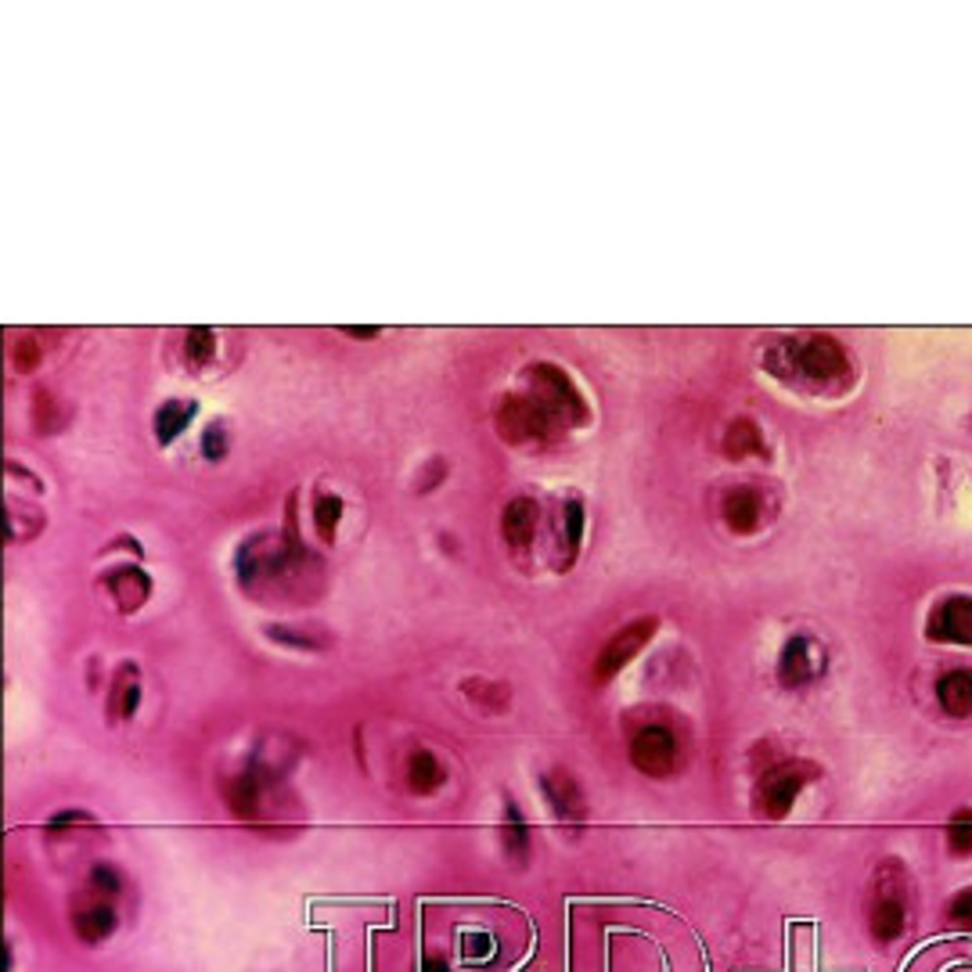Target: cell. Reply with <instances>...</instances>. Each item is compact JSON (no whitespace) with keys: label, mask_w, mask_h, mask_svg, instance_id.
<instances>
[{"label":"cell","mask_w":972,"mask_h":972,"mask_svg":"<svg viewBox=\"0 0 972 972\" xmlns=\"http://www.w3.org/2000/svg\"><path fill=\"white\" fill-rule=\"evenodd\" d=\"M768 375L782 378L789 389L804 393H843L854 383V367L843 347L829 336L778 339L764 356Z\"/></svg>","instance_id":"cell-1"},{"label":"cell","mask_w":972,"mask_h":972,"mask_svg":"<svg viewBox=\"0 0 972 972\" xmlns=\"http://www.w3.org/2000/svg\"><path fill=\"white\" fill-rule=\"evenodd\" d=\"M907 926V871L897 860H886L871 882L868 929L879 944H890Z\"/></svg>","instance_id":"cell-2"},{"label":"cell","mask_w":972,"mask_h":972,"mask_svg":"<svg viewBox=\"0 0 972 972\" xmlns=\"http://www.w3.org/2000/svg\"><path fill=\"white\" fill-rule=\"evenodd\" d=\"M530 397L548 411L555 425H587V403L573 378L555 364H534L530 367Z\"/></svg>","instance_id":"cell-3"},{"label":"cell","mask_w":972,"mask_h":972,"mask_svg":"<svg viewBox=\"0 0 972 972\" xmlns=\"http://www.w3.org/2000/svg\"><path fill=\"white\" fill-rule=\"evenodd\" d=\"M815 774H818L815 764H796V760H789V764H778V768H768L764 778L757 782V793H753L757 815L771 818V821L785 818L793 810L799 789H804Z\"/></svg>","instance_id":"cell-4"},{"label":"cell","mask_w":972,"mask_h":972,"mask_svg":"<svg viewBox=\"0 0 972 972\" xmlns=\"http://www.w3.org/2000/svg\"><path fill=\"white\" fill-rule=\"evenodd\" d=\"M494 422H497L501 440L512 443V447H523V443H544L551 436V429H555L548 411L540 408L534 397H523V393H508V397L497 403Z\"/></svg>","instance_id":"cell-5"},{"label":"cell","mask_w":972,"mask_h":972,"mask_svg":"<svg viewBox=\"0 0 972 972\" xmlns=\"http://www.w3.org/2000/svg\"><path fill=\"white\" fill-rule=\"evenodd\" d=\"M656 631H659V620L656 617H642V620L620 626V631L612 634L609 642L601 645V652H598V659H595V681L606 684V681L617 678L626 663H634L637 652H642L652 642V637H656Z\"/></svg>","instance_id":"cell-6"},{"label":"cell","mask_w":972,"mask_h":972,"mask_svg":"<svg viewBox=\"0 0 972 972\" xmlns=\"http://www.w3.org/2000/svg\"><path fill=\"white\" fill-rule=\"evenodd\" d=\"M631 764L648 778H667L678 768V738L663 724H648L631 738Z\"/></svg>","instance_id":"cell-7"},{"label":"cell","mask_w":972,"mask_h":972,"mask_svg":"<svg viewBox=\"0 0 972 972\" xmlns=\"http://www.w3.org/2000/svg\"><path fill=\"white\" fill-rule=\"evenodd\" d=\"M270 789H274L270 771L260 768V764H253V768H245L242 774H235V778L227 782L224 799H227L231 815H235L238 821H264L267 818V804H270Z\"/></svg>","instance_id":"cell-8"},{"label":"cell","mask_w":972,"mask_h":972,"mask_svg":"<svg viewBox=\"0 0 972 972\" xmlns=\"http://www.w3.org/2000/svg\"><path fill=\"white\" fill-rule=\"evenodd\" d=\"M540 793H544L551 815H555L559 821H565V825H581V821L587 818V799H584L581 782H576L565 768L544 771V778H540Z\"/></svg>","instance_id":"cell-9"},{"label":"cell","mask_w":972,"mask_h":972,"mask_svg":"<svg viewBox=\"0 0 972 972\" xmlns=\"http://www.w3.org/2000/svg\"><path fill=\"white\" fill-rule=\"evenodd\" d=\"M119 926V915H116V904L108 901V897H97L87 890V897L72 907V933L83 940V944H102L116 933Z\"/></svg>","instance_id":"cell-10"},{"label":"cell","mask_w":972,"mask_h":972,"mask_svg":"<svg viewBox=\"0 0 972 972\" xmlns=\"http://www.w3.org/2000/svg\"><path fill=\"white\" fill-rule=\"evenodd\" d=\"M821 667H825V656H821V648L810 642V637H789L782 648V659H778V678H782V684L799 688V684L815 681Z\"/></svg>","instance_id":"cell-11"},{"label":"cell","mask_w":972,"mask_h":972,"mask_svg":"<svg viewBox=\"0 0 972 972\" xmlns=\"http://www.w3.org/2000/svg\"><path fill=\"white\" fill-rule=\"evenodd\" d=\"M105 590L113 595V606L122 617H133V612L152 598V576H148L141 565H116V570L105 576Z\"/></svg>","instance_id":"cell-12"},{"label":"cell","mask_w":972,"mask_h":972,"mask_svg":"<svg viewBox=\"0 0 972 972\" xmlns=\"http://www.w3.org/2000/svg\"><path fill=\"white\" fill-rule=\"evenodd\" d=\"M933 642L972 645V598H947L929 612Z\"/></svg>","instance_id":"cell-13"},{"label":"cell","mask_w":972,"mask_h":972,"mask_svg":"<svg viewBox=\"0 0 972 972\" xmlns=\"http://www.w3.org/2000/svg\"><path fill=\"white\" fill-rule=\"evenodd\" d=\"M537 526H540V508L530 497H515L504 504L501 512V537L512 551H526L537 540Z\"/></svg>","instance_id":"cell-14"},{"label":"cell","mask_w":972,"mask_h":972,"mask_svg":"<svg viewBox=\"0 0 972 972\" xmlns=\"http://www.w3.org/2000/svg\"><path fill=\"white\" fill-rule=\"evenodd\" d=\"M721 512H724V523H728L731 534H753V530H760V523H764L768 504H764V494H760V490L738 487V490H728Z\"/></svg>","instance_id":"cell-15"},{"label":"cell","mask_w":972,"mask_h":972,"mask_svg":"<svg viewBox=\"0 0 972 972\" xmlns=\"http://www.w3.org/2000/svg\"><path fill=\"white\" fill-rule=\"evenodd\" d=\"M141 706V674L133 663H122L108 684V721H130Z\"/></svg>","instance_id":"cell-16"},{"label":"cell","mask_w":972,"mask_h":972,"mask_svg":"<svg viewBox=\"0 0 972 972\" xmlns=\"http://www.w3.org/2000/svg\"><path fill=\"white\" fill-rule=\"evenodd\" d=\"M584 540V504L570 497L559 512V534H555V570H570L576 562Z\"/></svg>","instance_id":"cell-17"},{"label":"cell","mask_w":972,"mask_h":972,"mask_svg":"<svg viewBox=\"0 0 972 972\" xmlns=\"http://www.w3.org/2000/svg\"><path fill=\"white\" fill-rule=\"evenodd\" d=\"M443 782H447V768L440 764L436 753H429V749H414V753L408 757V789L414 796H433Z\"/></svg>","instance_id":"cell-18"},{"label":"cell","mask_w":972,"mask_h":972,"mask_svg":"<svg viewBox=\"0 0 972 972\" xmlns=\"http://www.w3.org/2000/svg\"><path fill=\"white\" fill-rule=\"evenodd\" d=\"M724 454L735 461L742 458H768V447H764V436H760V425L749 422V418H735V422L728 425V433H724Z\"/></svg>","instance_id":"cell-19"},{"label":"cell","mask_w":972,"mask_h":972,"mask_svg":"<svg viewBox=\"0 0 972 972\" xmlns=\"http://www.w3.org/2000/svg\"><path fill=\"white\" fill-rule=\"evenodd\" d=\"M937 699L944 713L951 717H969L972 713V670H947L937 681Z\"/></svg>","instance_id":"cell-20"},{"label":"cell","mask_w":972,"mask_h":972,"mask_svg":"<svg viewBox=\"0 0 972 972\" xmlns=\"http://www.w3.org/2000/svg\"><path fill=\"white\" fill-rule=\"evenodd\" d=\"M199 414V403L195 400H166L163 408L155 411V440L159 447H169L184 429L191 425V418Z\"/></svg>","instance_id":"cell-21"},{"label":"cell","mask_w":972,"mask_h":972,"mask_svg":"<svg viewBox=\"0 0 972 972\" xmlns=\"http://www.w3.org/2000/svg\"><path fill=\"white\" fill-rule=\"evenodd\" d=\"M501 843H504V854L515 860L530 854V825H526L523 810L515 807L512 799H504V810H501Z\"/></svg>","instance_id":"cell-22"},{"label":"cell","mask_w":972,"mask_h":972,"mask_svg":"<svg viewBox=\"0 0 972 972\" xmlns=\"http://www.w3.org/2000/svg\"><path fill=\"white\" fill-rule=\"evenodd\" d=\"M314 530H317V537L325 540V544H331V540H336V530H339V523H342V497L339 494H317V501H314Z\"/></svg>","instance_id":"cell-23"},{"label":"cell","mask_w":972,"mask_h":972,"mask_svg":"<svg viewBox=\"0 0 972 972\" xmlns=\"http://www.w3.org/2000/svg\"><path fill=\"white\" fill-rule=\"evenodd\" d=\"M184 356H188L191 367H206L216 356V336L213 328H188L184 336Z\"/></svg>","instance_id":"cell-24"},{"label":"cell","mask_w":972,"mask_h":972,"mask_svg":"<svg viewBox=\"0 0 972 972\" xmlns=\"http://www.w3.org/2000/svg\"><path fill=\"white\" fill-rule=\"evenodd\" d=\"M87 890L97 893V897H108V901H116V897L122 893V876L113 865H94L91 876H87Z\"/></svg>","instance_id":"cell-25"},{"label":"cell","mask_w":972,"mask_h":972,"mask_svg":"<svg viewBox=\"0 0 972 972\" xmlns=\"http://www.w3.org/2000/svg\"><path fill=\"white\" fill-rule=\"evenodd\" d=\"M465 692H469L476 703L487 706V710L508 706V692H504V684H494V681H465Z\"/></svg>","instance_id":"cell-26"},{"label":"cell","mask_w":972,"mask_h":972,"mask_svg":"<svg viewBox=\"0 0 972 972\" xmlns=\"http://www.w3.org/2000/svg\"><path fill=\"white\" fill-rule=\"evenodd\" d=\"M947 843L955 854H972V810H958L947 825Z\"/></svg>","instance_id":"cell-27"},{"label":"cell","mask_w":972,"mask_h":972,"mask_svg":"<svg viewBox=\"0 0 972 972\" xmlns=\"http://www.w3.org/2000/svg\"><path fill=\"white\" fill-rule=\"evenodd\" d=\"M947 915H951L958 929H972V890L955 893L951 904H947Z\"/></svg>","instance_id":"cell-28"},{"label":"cell","mask_w":972,"mask_h":972,"mask_svg":"<svg viewBox=\"0 0 972 972\" xmlns=\"http://www.w3.org/2000/svg\"><path fill=\"white\" fill-rule=\"evenodd\" d=\"M202 454L209 461H220L227 454V433H224V425L220 422H213L206 429V436H202Z\"/></svg>","instance_id":"cell-29"},{"label":"cell","mask_w":972,"mask_h":972,"mask_svg":"<svg viewBox=\"0 0 972 972\" xmlns=\"http://www.w3.org/2000/svg\"><path fill=\"white\" fill-rule=\"evenodd\" d=\"M33 422L40 433H47V429H55V397L47 389L36 393V411H33Z\"/></svg>","instance_id":"cell-30"},{"label":"cell","mask_w":972,"mask_h":972,"mask_svg":"<svg viewBox=\"0 0 972 972\" xmlns=\"http://www.w3.org/2000/svg\"><path fill=\"white\" fill-rule=\"evenodd\" d=\"M66 825H94V815H87V810H61V815L47 821V832L58 835L66 832Z\"/></svg>","instance_id":"cell-31"},{"label":"cell","mask_w":972,"mask_h":972,"mask_svg":"<svg viewBox=\"0 0 972 972\" xmlns=\"http://www.w3.org/2000/svg\"><path fill=\"white\" fill-rule=\"evenodd\" d=\"M36 364H40V347H36L30 336L19 339L15 342V367H19V372H33Z\"/></svg>","instance_id":"cell-32"},{"label":"cell","mask_w":972,"mask_h":972,"mask_svg":"<svg viewBox=\"0 0 972 972\" xmlns=\"http://www.w3.org/2000/svg\"><path fill=\"white\" fill-rule=\"evenodd\" d=\"M422 972H450V965H447V958H440V955H429L425 962H422Z\"/></svg>","instance_id":"cell-33"},{"label":"cell","mask_w":972,"mask_h":972,"mask_svg":"<svg viewBox=\"0 0 972 972\" xmlns=\"http://www.w3.org/2000/svg\"><path fill=\"white\" fill-rule=\"evenodd\" d=\"M347 331H350V336H361V339L378 336V328H361V325H347Z\"/></svg>","instance_id":"cell-34"}]
</instances>
